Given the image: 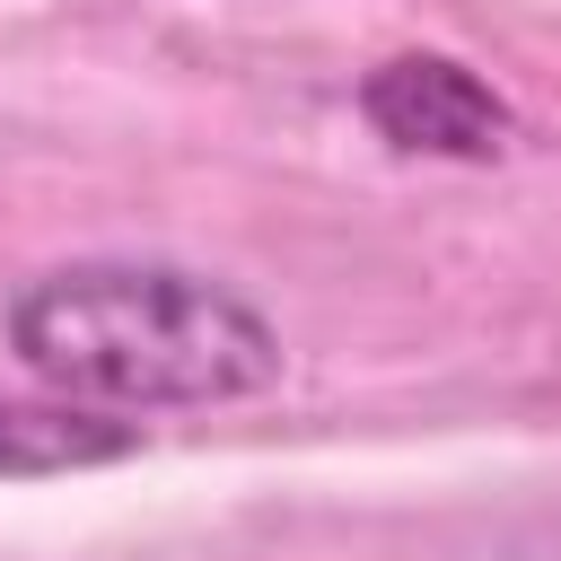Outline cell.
I'll use <instances>...</instances> for the list:
<instances>
[{
  "mask_svg": "<svg viewBox=\"0 0 561 561\" xmlns=\"http://www.w3.org/2000/svg\"><path fill=\"white\" fill-rule=\"evenodd\" d=\"M9 351L88 412H202L280 386V333L184 263H61L9 298Z\"/></svg>",
  "mask_w": 561,
  "mask_h": 561,
  "instance_id": "1",
  "label": "cell"
},
{
  "mask_svg": "<svg viewBox=\"0 0 561 561\" xmlns=\"http://www.w3.org/2000/svg\"><path fill=\"white\" fill-rule=\"evenodd\" d=\"M359 114H368L377 140H394L412 158H456V167H491L517 140V114L456 53H394V61H377L359 79Z\"/></svg>",
  "mask_w": 561,
  "mask_h": 561,
  "instance_id": "2",
  "label": "cell"
},
{
  "mask_svg": "<svg viewBox=\"0 0 561 561\" xmlns=\"http://www.w3.org/2000/svg\"><path fill=\"white\" fill-rule=\"evenodd\" d=\"M140 447V421L88 412L70 394H35V403H0V482H44V473H88V465H123Z\"/></svg>",
  "mask_w": 561,
  "mask_h": 561,
  "instance_id": "3",
  "label": "cell"
}]
</instances>
